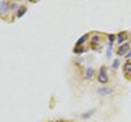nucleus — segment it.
I'll list each match as a JSON object with an SVG mask.
<instances>
[{"label": "nucleus", "mask_w": 131, "mask_h": 122, "mask_svg": "<svg viewBox=\"0 0 131 122\" xmlns=\"http://www.w3.org/2000/svg\"><path fill=\"white\" fill-rule=\"evenodd\" d=\"M97 92H98V94H101V95H103V96H106V95L112 94V93H113V89H112V88H108V87H103V88L98 89Z\"/></svg>", "instance_id": "7ed1b4c3"}, {"label": "nucleus", "mask_w": 131, "mask_h": 122, "mask_svg": "<svg viewBox=\"0 0 131 122\" xmlns=\"http://www.w3.org/2000/svg\"><path fill=\"white\" fill-rule=\"evenodd\" d=\"M124 71L126 73H131V62H127L124 66Z\"/></svg>", "instance_id": "0eeeda50"}, {"label": "nucleus", "mask_w": 131, "mask_h": 122, "mask_svg": "<svg viewBox=\"0 0 131 122\" xmlns=\"http://www.w3.org/2000/svg\"><path fill=\"white\" fill-rule=\"evenodd\" d=\"M130 57H131V50L129 51V54H128V55H127V58H130Z\"/></svg>", "instance_id": "ddd939ff"}, {"label": "nucleus", "mask_w": 131, "mask_h": 122, "mask_svg": "<svg viewBox=\"0 0 131 122\" xmlns=\"http://www.w3.org/2000/svg\"><path fill=\"white\" fill-rule=\"evenodd\" d=\"M25 11H26V8H25V7L20 8V10H19V12H18V17H19V18H20V17H22V15L25 13Z\"/></svg>", "instance_id": "1a4fd4ad"}, {"label": "nucleus", "mask_w": 131, "mask_h": 122, "mask_svg": "<svg viewBox=\"0 0 131 122\" xmlns=\"http://www.w3.org/2000/svg\"><path fill=\"white\" fill-rule=\"evenodd\" d=\"M98 82H101L103 84L108 82V76H107V73H106V68L105 67H102L100 69V73H98Z\"/></svg>", "instance_id": "f257e3e1"}, {"label": "nucleus", "mask_w": 131, "mask_h": 122, "mask_svg": "<svg viewBox=\"0 0 131 122\" xmlns=\"http://www.w3.org/2000/svg\"><path fill=\"white\" fill-rule=\"evenodd\" d=\"M82 51H83V49H79V48H75V49H74L75 54H79V52H82Z\"/></svg>", "instance_id": "9b49d317"}, {"label": "nucleus", "mask_w": 131, "mask_h": 122, "mask_svg": "<svg viewBox=\"0 0 131 122\" xmlns=\"http://www.w3.org/2000/svg\"><path fill=\"white\" fill-rule=\"evenodd\" d=\"M108 38L110 39V42H113V40L115 39V36H114V35H109V36H108Z\"/></svg>", "instance_id": "f8f14e48"}, {"label": "nucleus", "mask_w": 131, "mask_h": 122, "mask_svg": "<svg viewBox=\"0 0 131 122\" xmlns=\"http://www.w3.org/2000/svg\"><path fill=\"white\" fill-rule=\"evenodd\" d=\"M7 10H8V3L5 1V2H1L0 3V12L1 13H3V12H7Z\"/></svg>", "instance_id": "39448f33"}, {"label": "nucleus", "mask_w": 131, "mask_h": 122, "mask_svg": "<svg viewBox=\"0 0 131 122\" xmlns=\"http://www.w3.org/2000/svg\"><path fill=\"white\" fill-rule=\"evenodd\" d=\"M127 38V34L125 33V32H122V33H120L119 35H118V43H122V40Z\"/></svg>", "instance_id": "6e6552de"}, {"label": "nucleus", "mask_w": 131, "mask_h": 122, "mask_svg": "<svg viewBox=\"0 0 131 122\" xmlns=\"http://www.w3.org/2000/svg\"><path fill=\"white\" fill-rule=\"evenodd\" d=\"M93 75H94V70L91 68H89L88 70H86V79H92L93 78Z\"/></svg>", "instance_id": "423d86ee"}, {"label": "nucleus", "mask_w": 131, "mask_h": 122, "mask_svg": "<svg viewBox=\"0 0 131 122\" xmlns=\"http://www.w3.org/2000/svg\"><path fill=\"white\" fill-rule=\"evenodd\" d=\"M129 48H130L129 44L125 43L124 45H121V46L118 48V55H119V56H124L125 54H127V51L129 50Z\"/></svg>", "instance_id": "f03ea898"}, {"label": "nucleus", "mask_w": 131, "mask_h": 122, "mask_svg": "<svg viewBox=\"0 0 131 122\" xmlns=\"http://www.w3.org/2000/svg\"><path fill=\"white\" fill-rule=\"evenodd\" d=\"M88 34H85V35H83V36H82V37L81 38H79V40H78V42H77V47H79V46H81V45L82 44H83L84 42H85V40H86L88 39Z\"/></svg>", "instance_id": "20e7f679"}, {"label": "nucleus", "mask_w": 131, "mask_h": 122, "mask_svg": "<svg viewBox=\"0 0 131 122\" xmlns=\"http://www.w3.org/2000/svg\"><path fill=\"white\" fill-rule=\"evenodd\" d=\"M118 66H119V61H118V60H115V61H114V64H113V67H114L115 69H116Z\"/></svg>", "instance_id": "9d476101"}]
</instances>
